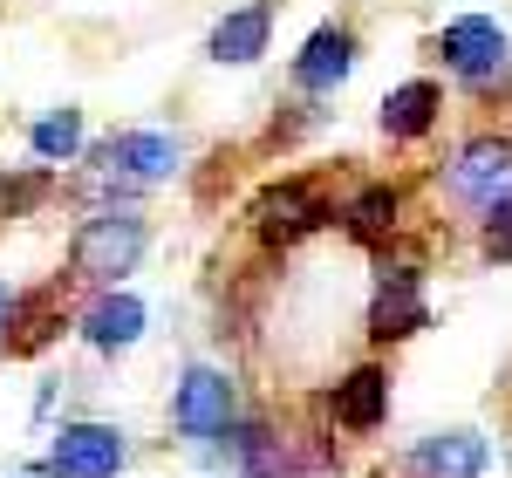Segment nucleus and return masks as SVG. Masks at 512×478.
<instances>
[{"label":"nucleus","mask_w":512,"mask_h":478,"mask_svg":"<svg viewBox=\"0 0 512 478\" xmlns=\"http://www.w3.org/2000/svg\"><path fill=\"white\" fill-rule=\"evenodd\" d=\"M369 260H376V294L362 308V335H369V349H403V342H417L431 328V294H424L431 246L403 233L383 253H369Z\"/></svg>","instance_id":"obj_4"},{"label":"nucleus","mask_w":512,"mask_h":478,"mask_svg":"<svg viewBox=\"0 0 512 478\" xmlns=\"http://www.w3.org/2000/svg\"><path fill=\"white\" fill-rule=\"evenodd\" d=\"M219 451H226V465L239 478H315V465H321V458H308V444L274 431L267 417H239L219 438Z\"/></svg>","instance_id":"obj_11"},{"label":"nucleus","mask_w":512,"mask_h":478,"mask_svg":"<svg viewBox=\"0 0 512 478\" xmlns=\"http://www.w3.org/2000/svg\"><path fill=\"white\" fill-rule=\"evenodd\" d=\"M431 192L451 219L472 226L478 212L512 199V130L506 123H472L444 158L431 164Z\"/></svg>","instance_id":"obj_3"},{"label":"nucleus","mask_w":512,"mask_h":478,"mask_svg":"<svg viewBox=\"0 0 512 478\" xmlns=\"http://www.w3.org/2000/svg\"><path fill=\"white\" fill-rule=\"evenodd\" d=\"M355 62H362V28H355V14H328L315 35L294 48V62H287V89L308 96V103H328V96L355 76Z\"/></svg>","instance_id":"obj_7"},{"label":"nucleus","mask_w":512,"mask_h":478,"mask_svg":"<svg viewBox=\"0 0 512 478\" xmlns=\"http://www.w3.org/2000/svg\"><path fill=\"white\" fill-rule=\"evenodd\" d=\"M424 55L451 76L458 96H472L478 110H512V35L492 14H458L437 35H424Z\"/></svg>","instance_id":"obj_2"},{"label":"nucleus","mask_w":512,"mask_h":478,"mask_svg":"<svg viewBox=\"0 0 512 478\" xmlns=\"http://www.w3.org/2000/svg\"><path fill=\"white\" fill-rule=\"evenodd\" d=\"M69 294H76L69 274L41 280V287H14V308L0 315V356L7 362L41 356V349L62 335V321H69Z\"/></svg>","instance_id":"obj_10"},{"label":"nucleus","mask_w":512,"mask_h":478,"mask_svg":"<svg viewBox=\"0 0 512 478\" xmlns=\"http://www.w3.org/2000/svg\"><path fill=\"white\" fill-rule=\"evenodd\" d=\"M287 0H239L226 7L219 21H212V35H205V62H219V69H253L267 48H274V21Z\"/></svg>","instance_id":"obj_16"},{"label":"nucleus","mask_w":512,"mask_h":478,"mask_svg":"<svg viewBox=\"0 0 512 478\" xmlns=\"http://www.w3.org/2000/svg\"><path fill=\"white\" fill-rule=\"evenodd\" d=\"M335 233L362 246V253H383L390 239L410 233V178H362L342 192V226Z\"/></svg>","instance_id":"obj_8"},{"label":"nucleus","mask_w":512,"mask_h":478,"mask_svg":"<svg viewBox=\"0 0 512 478\" xmlns=\"http://www.w3.org/2000/svg\"><path fill=\"white\" fill-rule=\"evenodd\" d=\"M506 451H512V444H506Z\"/></svg>","instance_id":"obj_22"},{"label":"nucleus","mask_w":512,"mask_h":478,"mask_svg":"<svg viewBox=\"0 0 512 478\" xmlns=\"http://www.w3.org/2000/svg\"><path fill=\"white\" fill-rule=\"evenodd\" d=\"M89 164H103V171H117V178H130V185H164V178H178L185 171V144L171 137V130H110L96 151H89Z\"/></svg>","instance_id":"obj_15"},{"label":"nucleus","mask_w":512,"mask_h":478,"mask_svg":"<svg viewBox=\"0 0 512 478\" xmlns=\"http://www.w3.org/2000/svg\"><path fill=\"white\" fill-rule=\"evenodd\" d=\"M472 253L485 267H512V199L472 219Z\"/></svg>","instance_id":"obj_20"},{"label":"nucleus","mask_w":512,"mask_h":478,"mask_svg":"<svg viewBox=\"0 0 512 478\" xmlns=\"http://www.w3.org/2000/svg\"><path fill=\"white\" fill-rule=\"evenodd\" d=\"M239 424V383L219 362H192L171 390V431L185 444H219Z\"/></svg>","instance_id":"obj_6"},{"label":"nucleus","mask_w":512,"mask_h":478,"mask_svg":"<svg viewBox=\"0 0 512 478\" xmlns=\"http://www.w3.org/2000/svg\"><path fill=\"white\" fill-rule=\"evenodd\" d=\"M444 110H451V89L437 76H410L376 103V130H383L390 151H417V144H431L444 130Z\"/></svg>","instance_id":"obj_13"},{"label":"nucleus","mask_w":512,"mask_h":478,"mask_svg":"<svg viewBox=\"0 0 512 478\" xmlns=\"http://www.w3.org/2000/svg\"><path fill=\"white\" fill-rule=\"evenodd\" d=\"M328 226H342V192L335 171H280L246 199V233L267 260H287L294 246L321 239Z\"/></svg>","instance_id":"obj_1"},{"label":"nucleus","mask_w":512,"mask_h":478,"mask_svg":"<svg viewBox=\"0 0 512 478\" xmlns=\"http://www.w3.org/2000/svg\"><path fill=\"white\" fill-rule=\"evenodd\" d=\"M76 335L96 356H123V349L144 335V301H137L130 287H96L76 308Z\"/></svg>","instance_id":"obj_17"},{"label":"nucleus","mask_w":512,"mask_h":478,"mask_svg":"<svg viewBox=\"0 0 512 478\" xmlns=\"http://www.w3.org/2000/svg\"><path fill=\"white\" fill-rule=\"evenodd\" d=\"M7 308H14V287H7V280H0V315H7Z\"/></svg>","instance_id":"obj_21"},{"label":"nucleus","mask_w":512,"mask_h":478,"mask_svg":"<svg viewBox=\"0 0 512 478\" xmlns=\"http://www.w3.org/2000/svg\"><path fill=\"white\" fill-rule=\"evenodd\" d=\"M62 192H69V171L62 164H7L0 171V233L21 226V219H41Z\"/></svg>","instance_id":"obj_18"},{"label":"nucleus","mask_w":512,"mask_h":478,"mask_svg":"<svg viewBox=\"0 0 512 478\" xmlns=\"http://www.w3.org/2000/svg\"><path fill=\"white\" fill-rule=\"evenodd\" d=\"M82 144H89V123H82V110H48V117L28 123V151H35V164H69L82 158Z\"/></svg>","instance_id":"obj_19"},{"label":"nucleus","mask_w":512,"mask_h":478,"mask_svg":"<svg viewBox=\"0 0 512 478\" xmlns=\"http://www.w3.org/2000/svg\"><path fill=\"white\" fill-rule=\"evenodd\" d=\"M321 417L335 431H349V438H376L390 424V362L369 356V362H355V369H342L335 390L321 397Z\"/></svg>","instance_id":"obj_12"},{"label":"nucleus","mask_w":512,"mask_h":478,"mask_svg":"<svg viewBox=\"0 0 512 478\" xmlns=\"http://www.w3.org/2000/svg\"><path fill=\"white\" fill-rule=\"evenodd\" d=\"M151 253V212L144 205H96L82 212L69 233V280L76 287H123V274H137V260Z\"/></svg>","instance_id":"obj_5"},{"label":"nucleus","mask_w":512,"mask_h":478,"mask_svg":"<svg viewBox=\"0 0 512 478\" xmlns=\"http://www.w3.org/2000/svg\"><path fill=\"white\" fill-rule=\"evenodd\" d=\"M130 465V438H123L117 424H96V417H82V424H62L48 451H41V478H117Z\"/></svg>","instance_id":"obj_9"},{"label":"nucleus","mask_w":512,"mask_h":478,"mask_svg":"<svg viewBox=\"0 0 512 478\" xmlns=\"http://www.w3.org/2000/svg\"><path fill=\"white\" fill-rule=\"evenodd\" d=\"M485 472H492V444H485V431L458 424V431L417 438L396 465H383L376 478H485Z\"/></svg>","instance_id":"obj_14"}]
</instances>
